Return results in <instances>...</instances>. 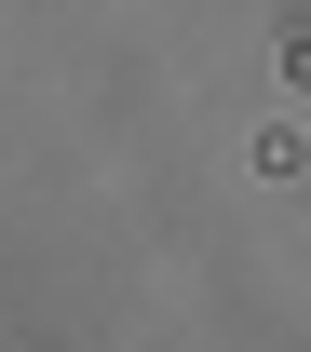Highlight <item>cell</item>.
<instances>
[]
</instances>
